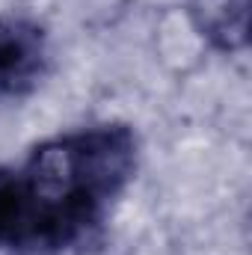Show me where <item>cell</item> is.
<instances>
[{"instance_id": "cell-1", "label": "cell", "mask_w": 252, "mask_h": 255, "mask_svg": "<svg viewBox=\"0 0 252 255\" xmlns=\"http://www.w3.org/2000/svg\"><path fill=\"white\" fill-rule=\"evenodd\" d=\"M136 169L127 125L54 136L24 166H0V253H63L86 241Z\"/></svg>"}, {"instance_id": "cell-2", "label": "cell", "mask_w": 252, "mask_h": 255, "mask_svg": "<svg viewBox=\"0 0 252 255\" xmlns=\"http://www.w3.org/2000/svg\"><path fill=\"white\" fill-rule=\"evenodd\" d=\"M48 71V36L27 18H0V98L33 92Z\"/></svg>"}, {"instance_id": "cell-3", "label": "cell", "mask_w": 252, "mask_h": 255, "mask_svg": "<svg viewBox=\"0 0 252 255\" xmlns=\"http://www.w3.org/2000/svg\"><path fill=\"white\" fill-rule=\"evenodd\" d=\"M196 30L220 51H241L250 39V0H190Z\"/></svg>"}]
</instances>
